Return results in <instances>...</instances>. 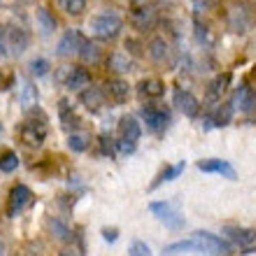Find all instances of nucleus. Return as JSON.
<instances>
[{
	"mask_svg": "<svg viewBox=\"0 0 256 256\" xmlns=\"http://www.w3.org/2000/svg\"><path fill=\"white\" fill-rule=\"evenodd\" d=\"M186 252H196V254H208V256H226L230 254V244L222 238L212 236L208 230H198L189 240H182V242H172L168 244L163 254L166 256H175V254H186Z\"/></svg>",
	"mask_w": 256,
	"mask_h": 256,
	"instance_id": "nucleus-1",
	"label": "nucleus"
},
{
	"mask_svg": "<svg viewBox=\"0 0 256 256\" xmlns=\"http://www.w3.org/2000/svg\"><path fill=\"white\" fill-rule=\"evenodd\" d=\"M49 126H47V114L40 108L30 110L28 119L19 126V140L26 144L28 149H40L47 140Z\"/></svg>",
	"mask_w": 256,
	"mask_h": 256,
	"instance_id": "nucleus-2",
	"label": "nucleus"
},
{
	"mask_svg": "<svg viewBox=\"0 0 256 256\" xmlns=\"http://www.w3.org/2000/svg\"><path fill=\"white\" fill-rule=\"evenodd\" d=\"M122 28H124V21H122V16L114 12L98 14V16L91 19V30H94V35L98 40H105V42L116 40L119 33H122Z\"/></svg>",
	"mask_w": 256,
	"mask_h": 256,
	"instance_id": "nucleus-3",
	"label": "nucleus"
},
{
	"mask_svg": "<svg viewBox=\"0 0 256 256\" xmlns=\"http://www.w3.org/2000/svg\"><path fill=\"white\" fill-rule=\"evenodd\" d=\"M140 116L144 119V124H147V128L152 130V133L161 135L168 130L170 126V110L163 108V105H144L140 112Z\"/></svg>",
	"mask_w": 256,
	"mask_h": 256,
	"instance_id": "nucleus-4",
	"label": "nucleus"
},
{
	"mask_svg": "<svg viewBox=\"0 0 256 256\" xmlns=\"http://www.w3.org/2000/svg\"><path fill=\"white\" fill-rule=\"evenodd\" d=\"M149 210H152V214H154L161 224H166L170 230L184 228V216L180 214V210H177L172 202H166V200L152 202V205H149Z\"/></svg>",
	"mask_w": 256,
	"mask_h": 256,
	"instance_id": "nucleus-5",
	"label": "nucleus"
},
{
	"mask_svg": "<svg viewBox=\"0 0 256 256\" xmlns=\"http://www.w3.org/2000/svg\"><path fill=\"white\" fill-rule=\"evenodd\" d=\"M147 54L149 58L156 63L163 70H172L175 68V56H172V49L163 38H152L147 44Z\"/></svg>",
	"mask_w": 256,
	"mask_h": 256,
	"instance_id": "nucleus-6",
	"label": "nucleus"
},
{
	"mask_svg": "<svg viewBox=\"0 0 256 256\" xmlns=\"http://www.w3.org/2000/svg\"><path fill=\"white\" fill-rule=\"evenodd\" d=\"M30 202H33V191L28 189L26 184H16V186L10 191V198H7V216H10V219H16Z\"/></svg>",
	"mask_w": 256,
	"mask_h": 256,
	"instance_id": "nucleus-7",
	"label": "nucleus"
},
{
	"mask_svg": "<svg viewBox=\"0 0 256 256\" xmlns=\"http://www.w3.org/2000/svg\"><path fill=\"white\" fill-rule=\"evenodd\" d=\"M130 24H133V28L140 30V33L154 30L156 24H158V12H156V7L154 5L133 7V12H130Z\"/></svg>",
	"mask_w": 256,
	"mask_h": 256,
	"instance_id": "nucleus-8",
	"label": "nucleus"
},
{
	"mask_svg": "<svg viewBox=\"0 0 256 256\" xmlns=\"http://www.w3.org/2000/svg\"><path fill=\"white\" fill-rule=\"evenodd\" d=\"M28 44H30V35H28L26 28L7 26V52H10V56L19 58L28 49Z\"/></svg>",
	"mask_w": 256,
	"mask_h": 256,
	"instance_id": "nucleus-9",
	"label": "nucleus"
},
{
	"mask_svg": "<svg viewBox=\"0 0 256 256\" xmlns=\"http://www.w3.org/2000/svg\"><path fill=\"white\" fill-rule=\"evenodd\" d=\"M224 236L228 238L233 244L242 247V250H247V247H252L256 242V228H244V226H236V224H226L224 226Z\"/></svg>",
	"mask_w": 256,
	"mask_h": 256,
	"instance_id": "nucleus-10",
	"label": "nucleus"
},
{
	"mask_svg": "<svg viewBox=\"0 0 256 256\" xmlns=\"http://www.w3.org/2000/svg\"><path fill=\"white\" fill-rule=\"evenodd\" d=\"M226 21H228V28L233 33H247V28L252 24V12L247 5H236L230 7L228 14H226Z\"/></svg>",
	"mask_w": 256,
	"mask_h": 256,
	"instance_id": "nucleus-11",
	"label": "nucleus"
},
{
	"mask_svg": "<svg viewBox=\"0 0 256 256\" xmlns=\"http://www.w3.org/2000/svg\"><path fill=\"white\" fill-rule=\"evenodd\" d=\"M84 35L80 33V30H68L66 35L61 38V42H58V47H56V54L61 56V58H70V56H80V49L82 44H84Z\"/></svg>",
	"mask_w": 256,
	"mask_h": 256,
	"instance_id": "nucleus-12",
	"label": "nucleus"
},
{
	"mask_svg": "<svg viewBox=\"0 0 256 256\" xmlns=\"http://www.w3.org/2000/svg\"><path fill=\"white\" fill-rule=\"evenodd\" d=\"M172 100H175L177 110H180L184 116H189V119H196V116H198V112H200V102H198V98H196L191 91L177 88L175 96H172Z\"/></svg>",
	"mask_w": 256,
	"mask_h": 256,
	"instance_id": "nucleus-13",
	"label": "nucleus"
},
{
	"mask_svg": "<svg viewBox=\"0 0 256 256\" xmlns=\"http://www.w3.org/2000/svg\"><path fill=\"white\" fill-rule=\"evenodd\" d=\"M230 105H233V110H240L244 114H252V112H256V91L252 86H247V84L236 88Z\"/></svg>",
	"mask_w": 256,
	"mask_h": 256,
	"instance_id": "nucleus-14",
	"label": "nucleus"
},
{
	"mask_svg": "<svg viewBox=\"0 0 256 256\" xmlns=\"http://www.w3.org/2000/svg\"><path fill=\"white\" fill-rule=\"evenodd\" d=\"M102 94H105V98H110L112 102L122 105V102L128 100V96H130V86H128V82L114 77V80H108L102 84Z\"/></svg>",
	"mask_w": 256,
	"mask_h": 256,
	"instance_id": "nucleus-15",
	"label": "nucleus"
},
{
	"mask_svg": "<svg viewBox=\"0 0 256 256\" xmlns=\"http://www.w3.org/2000/svg\"><path fill=\"white\" fill-rule=\"evenodd\" d=\"M198 170H200V172H210V175H222V177H226V180H236V168H233L228 161H222V158L198 161Z\"/></svg>",
	"mask_w": 256,
	"mask_h": 256,
	"instance_id": "nucleus-16",
	"label": "nucleus"
},
{
	"mask_svg": "<svg viewBox=\"0 0 256 256\" xmlns=\"http://www.w3.org/2000/svg\"><path fill=\"white\" fill-rule=\"evenodd\" d=\"M233 122V105L230 102H222L214 112H210L205 116V128H226L228 124Z\"/></svg>",
	"mask_w": 256,
	"mask_h": 256,
	"instance_id": "nucleus-17",
	"label": "nucleus"
},
{
	"mask_svg": "<svg viewBox=\"0 0 256 256\" xmlns=\"http://www.w3.org/2000/svg\"><path fill=\"white\" fill-rule=\"evenodd\" d=\"M140 135H142V126L135 116L126 114L119 119V140L122 142H133V144H138Z\"/></svg>",
	"mask_w": 256,
	"mask_h": 256,
	"instance_id": "nucleus-18",
	"label": "nucleus"
},
{
	"mask_svg": "<svg viewBox=\"0 0 256 256\" xmlns=\"http://www.w3.org/2000/svg\"><path fill=\"white\" fill-rule=\"evenodd\" d=\"M230 80H233V74L230 72H224V74H219V77H214V80L210 82L208 91H205V100H208L210 105H214V102L222 100L224 91L230 86Z\"/></svg>",
	"mask_w": 256,
	"mask_h": 256,
	"instance_id": "nucleus-19",
	"label": "nucleus"
},
{
	"mask_svg": "<svg viewBox=\"0 0 256 256\" xmlns=\"http://www.w3.org/2000/svg\"><path fill=\"white\" fill-rule=\"evenodd\" d=\"M105 100H108V98L102 94V88H96V86H88L86 91L80 94V102L88 110V112H94V114L105 108Z\"/></svg>",
	"mask_w": 256,
	"mask_h": 256,
	"instance_id": "nucleus-20",
	"label": "nucleus"
},
{
	"mask_svg": "<svg viewBox=\"0 0 256 256\" xmlns=\"http://www.w3.org/2000/svg\"><path fill=\"white\" fill-rule=\"evenodd\" d=\"M91 84V72L86 68H68V77H66V86L70 91H80L82 86Z\"/></svg>",
	"mask_w": 256,
	"mask_h": 256,
	"instance_id": "nucleus-21",
	"label": "nucleus"
},
{
	"mask_svg": "<svg viewBox=\"0 0 256 256\" xmlns=\"http://www.w3.org/2000/svg\"><path fill=\"white\" fill-rule=\"evenodd\" d=\"M58 116H61V126L70 133H77L82 126V119L74 114V110L70 108V102L68 100H61L58 102Z\"/></svg>",
	"mask_w": 256,
	"mask_h": 256,
	"instance_id": "nucleus-22",
	"label": "nucleus"
},
{
	"mask_svg": "<svg viewBox=\"0 0 256 256\" xmlns=\"http://www.w3.org/2000/svg\"><path fill=\"white\" fill-rule=\"evenodd\" d=\"M47 228H49V233L56 236V240H61V242H72L74 240V230H70V226H68L63 219H58V216H49Z\"/></svg>",
	"mask_w": 256,
	"mask_h": 256,
	"instance_id": "nucleus-23",
	"label": "nucleus"
},
{
	"mask_svg": "<svg viewBox=\"0 0 256 256\" xmlns=\"http://www.w3.org/2000/svg\"><path fill=\"white\" fill-rule=\"evenodd\" d=\"M184 172V161L182 163H177V166H166V168L156 175V180L152 182V186H149V191H156L161 184H166V182H172V180H177V177Z\"/></svg>",
	"mask_w": 256,
	"mask_h": 256,
	"instance_id": "nucleus-24",
	"label": "nucleus"
},
{
	"mask_svg": "<svg viewBox=\"0 0 256 256\" xmlns=\"http://www.w3.org/2000/svg\"><path fill=\"white\" fill-rule=\"evenodd\" d=\"M80 58L82 63H91V66H96V63H100L102 58V49L98 47V42H91V40H84V44H82L80 49Z\"/></svg>",
	"mask_w": 256,
	"mask_h": 256,
	"instance_id": "nucleus-25",
	"label": "nucleus"
},
{
	"mask_svg": "<svg viewBox=\"0 0 256 256\" xmlns=\"http://www.w3.org/2000/svg\"><path fill=\"white\" fill-rule=\"evenodd\" d=\"M38 100H40V94H38V86H35L33 82H24L21 84V105L24 110H35L38 108Z\"/></svg>",
	"mask_w": 256,
	"mask_h": 256,
	"instance_id": "nucleus-26",
	"label": "nucleus"
},
{
	"mask_svg": "<svg viewBox=\"0 0 256 256\" xmlns=\"http://www.w3.org/2000/svg\"><path fill=\"white\" fill-rule=\"evenodd\" d=\"M138 94L142 98H161L166 94V84L161 80H144L140 82V86H138Z\"/></svg>",
	"mask_w": 256,
	"mask_h": 256,
	"instance_id": "nucleus-27",
	"label": "nucleus"
},
{
	"mask_svg": "<svg viewBox=\"0 0 256 256\" xmlns=\"http://www.w3.org/2000/svg\"><path fill=\"white\" fill-rule=\"evenodd\" d=\"M108 68L112 70V72L116 74H126L133 70V66H130V61H128V56L119 54V52H114V54L108 56Z\"/></svg>",
	"mask_w": 256,
	"mask_h": 256,
	"instance_id": "nucleus-28",
	"label": "nucleus"
},
{
	"mask_svg": "<svg viewBox=\"0 0 256 256\" xmlns=\"http://www.w3.org/2000/svg\"><path fill=\"white\" fill-rule=\"evenodd\" d=\"M38 21H40L42 33L44 35H52L56 30V26H58V24H56V16L49 12L47 7H40V10H38Z\"/></svg>",
	"mask_w": 256,
	"mask_h": 256,
	"instance_id": "nucleus-29",
	"label": "nucleus"
},
{
	"mask_svg": "<svg viewBox=\"0 0 256 256\" xmlns=\"http://www.w3.org/2000/svg\"><path fill=\"white\" fill-rule=\"evenodd\" d=\"M196 42L200 44L202 49H212L214 47V35L208 26H202L200 21H196Z\"/></svg>",
	"mask_w": 256,
	"mask_h": 256,
	"instance_id": "nucleus-30",
	"label": "nucleus"
},
{
	"mask_svg": "<svg viewBox=\"0 0 256 256\" xmlns=\"http://www.w3.org/2000/svg\"><path fill=\"white\" fill-rule=\"evenodd\" d=\"M58 7L68 16H82L86 12V0H58Z\"/></svg>",
	"mask_w": 256,
	"mask_h": 256,
	"instance_id": "nucleus-31",
	"label": "nucleus"
},
{
	"mask_svg": "<svg viewBox=\"0 0 256 256\" xmlns=\"http://www.w3.org/2000/svg\"><path fill=\"white\" fill-rule=\"evenodd\" d=\"M88 144H91V138H88L86 133H70V138H68V147L72 149V152H77V154H82V152H86Z\"/></svg>",
	"mask_w": 256,
	"mask_h": 256,
	"instance_id": "nucleus-32",
	"label": "nucleus"
},
{
	"mask_svg": "<svg viewBox=\"0 0 256 256\" xmlns=\"http://www.w3.org/2000/svg\"><path fill=\"white\" fill-rule=\"evenodd\" d=\"M19 168V156L16 152H5V154L0 156V172H14V170Z\"/></svg>",
	"mask_w": 256,
	"mask_h": 256,
	"instance_id": "nucleus-33",
	"label": "nucleus"
},
{
	"mask_svg": "<svg viewBox=\"0 0 256 256\" xmlns=\"http://www.w3.org/2000/svg\"><path fill=\"white\" fill-rule=\"evenodd\" d=\"M98 144H100V154L102 156H110V158H114L116 156V142L112 140V135L102 133L100 138H98Z\"/></svg>",
	"mask_w": 256,
	"mask_h": 256,
	"instance_id": "nucleus-34",
	"label": "nucleus"
},
{
	"mask_svg": "<svg viewBox=\"0 0 256 256\" xmlns=\"http://www.w3.org/2000/svg\"><path fill=\"white\" fill-rule=\"evenodd\" d=\"M49 61L47 58H33L30 61V66H28V72L33 74V77H44V74H49Z\"/></svg>",
	"mask_w": 256,
	"mask_h": 256,
	"instance_id": "nucleus-35",
	"label": "nucleus"
},
{
	"mask_svg": "<svg viewBox=\"0 0 256 256\" xmlns=\"http://www.w3.org/2000/svg\"><path fill=\"white\" fill-rule=\"evenodd\" d=\"M130 256H152V250L147 247V242H142V240H135L130 244V250H128Z\"/></svg>",
	"mask_w": 256,
	"mask_h": 256,
	"instance_id": "nucleus-36",
	"label": "nucleus"
},
{
	"mask_svg": "<svg viewBox=\"0 0 256 256\" xmlns=\"http://www.w3.org/2000/svg\"><path fill=\"white\" fill-rule=\"evenodd\" d=\"M216 5V0H194V12L202 14V12H212Z\"/></svg>",
	"mask_w": 256,
	"mask_h": 256,
	"instance_id": "nucleus-37",
	"label": "nucleus"
},
{
	"mask_svg": "<svg viewBox=\"0 0 256 256\" xmlns=\"http://www.w3.org/2000/svg\"><path fill=\"white\" fill-rule=\"evenodd\" d=\"M126 49H128V52H130L133 56H138V58L144 54V52H142V44H140L138 40H133V38H128V40H126Z\"/></svg>",
	"mask_w": 256,
	"mask_h": 256,
	"instance_id": "nucleus-38",
	"label": "nucleus"
},
{
	"mask_svg": "<svg viewBox=\"0 0 256 256\" xmlns=\"http://www.w3.org/2000/svg\"><path fill=\"white\" fill-rule=\"evenodd\" d=\"M0 56H10V52H7V26H0Z\"/></svg>",
	"mask_w": 256,
	"mask_h": 256,
	"instance_id": "nucleus-39",
	"label": "nucleus"
},
{
	"mask_svg": "<svg viewBox=\"0 0 256 256\" xmlns=\"http://www.w3.org/2000/svg\"><path fill=\"white\" fill-rule=\"evenodd\" d=\"M102 238H105V242H116L119 240V228H102Z\"/></svg>",
	"mask_w": 256,
	"mask_h": 256,
	"instance_id": "nucleus-40",
	"label": "nucleus"
},
{
	"mask_svg": "<svg viewBox=\"0 0 256 256\" xmlns=\"http://www.w3.org/2000/svg\"><path fill=\"white\" fill-rule=\"evenodd\" d=\"M135 147H138V144H133V142H116V149H119V152H122V154H135Z\"/></svg>",
	"mask_w": 256,
	"mask_h": 256,
	"instance_id": "nucleus-41",
	"label": "nucleus"
},
{
	"mask_svg": "<svg viewBox=\"0 0 256 256\" xmlns=\"http://www.w3.org/2000/svg\"><path fill=\"white\" fill-rule=\"evenodd\" d=\"M58 256H77V254H74V252H70V250H63Z\"/></svg>",
	"mask_w": 256,
	"mask_h": 256,
	"instance_id": "nucleus-42",
	"label": "nucleus"
},
{
	"mask_svg": "<svg viewBox=\"0 0 256 256\" xmlns=\"http://www.w3.org/2000/svg\"><path fill=\"white\" fill-rule=\"evenodd\" d=\"M0 88H7V86H5V82H2V77H0Z\"/></svg>",
	"mask_w": 256,
	"mask_h": 256,
	"instance_id": "nucleus-43",
	"label": "nucleus"
},
{
	"mask_svg": "<svg viewBox=\"0 0 256 256\" xmlns=\"http://www.w3.org/2000/svg\"><path fill=\"white\" fill-rule=\"evenodd\" d=\"M2 133H5V130H2V124H0V138H2Z\"/></svg>",
	"mask_w": 256,
	"mask_h": 256,
	"instance_id": "nucleus-44",
	"label": "nucleus"
},
{
	"mask_svg": "<svg viewBox=\"0 0 256 256\" xmlns=\"http://www.w3.org/2000/svg\"><path fill=\"white\" fill-rule=\"evenodd\" d=\"M28 256H42V254H38V252H33V254H28Z\"/></svg>",
	"mask_w": 256,
	"mask_h": 256,
	"instance_id": "nucleus-45",
	"label": "nucleus"
},
{
	"mask_svg": "<svg viewBox=\"0 0 256 256\" xmlns=\"http://www.w3.org/2000/svg\"><path fill=\"white\" fill-rule=\"evenodd\" d=\"M0 254H2V242H0Z\"/></svg>",
	"mask_w": 256,
	"mask_h": 256,
	"instance_id": "nucleus-46",
	"label": "nucleus"
}]
</instances>
